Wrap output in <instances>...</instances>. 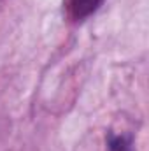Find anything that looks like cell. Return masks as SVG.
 <instances>
[{
    "label": "cell",
    "instance_id": "6da1fadb",
    "mask_svg": "<svg viewBox=\"0 0 149 151\" xmlns=\"http://www.w3.org/2000/svg\"><path fill=\"white\" fill-rule=\"evenodd\" d=\"M104 0H67V7H69V14L75 21H81L88 16H91Z\"/></svg>",
    "mask_w": 149,
    "mask_h": 151
},
{
    "label": "cell",
    "instance_id": "7a4b0ae2",
    "mask_svg": "<svg viewBox=\"0 0 149 151\" xmlns=\"http://www.w3.org/2000/svg\"><path fill=\"white\" fill-rule=\"evenodd\" d=\"M112 151H130V150H128V146H125L123 139H117V142L112 144Z\"/></svg>",
    "mask_w": 149,
    "mask_h": 151
}]
</instances>
